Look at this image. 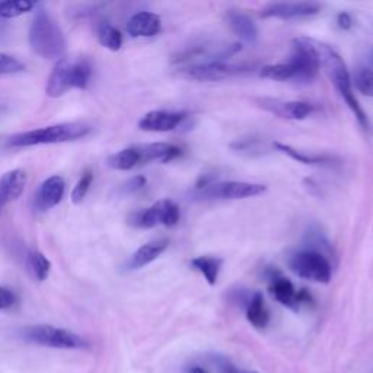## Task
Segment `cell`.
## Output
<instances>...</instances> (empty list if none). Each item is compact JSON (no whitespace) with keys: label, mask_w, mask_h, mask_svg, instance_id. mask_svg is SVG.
<instances>
[{"label":"cell","mask_w":373,"mask_h":373,"mask_svg":"<svg viewBox=\"0 0 373 373\" xmlns=\"http://www.w3.org/2000/svg\"><path fill=\"white\" fill-rule=\"evenodd\" d=\"M30 46L37 56L47 60H60L68 47L61 28L42 8L34 12L30 27Z\"/></svg>","instance_id":"6da1fadb"},{"label":"cell","mask_w":373,"mask_h":373,"mask_svg":"<svg viewBox=\"0 0 373 373\" xmlns=\"http://www.w3.org/2000/svg\"><path fill=\"white\" fill-rule=\"evenodd\" d=\"M92 64L83 57H61L47 79L46 92L59 98L72 90H86L92 78Z\"/></svg>","instance_id":"7a4b0ae2"},{"label":"cell","mask_w":373,"mask_h":373,"mask_svg":"<svg viewBox=\"0 0 373 373\" xmlns=\"http://www.w3.org/2000/svg\"><path fill=\"white\" fill-rule=\"evenodd\" d=\"M319 61L321 66L326 69L328 75H330L336 90L338 91L340 97L344 99V102L348 105V108L352 109V113L360 123V126L365 130H369V120L366 113L363 111V108L360 106L359 101L356 99L353 94V87H352V78H350V73L347 71V66L343 61L341 56L330 46L321 42L319 44Z\"/></svg>","instance_id":"3957f363"},{"label":"cell","mask_w":373,"mask_h":373,"mask_svg":"<svg viewBox=\"0 0 373 373\" xmlns=\"http://www.w3.org/2000/svg\"><path fill=\"white\" fill-rule=\"evenodd\" d=\"M91 126L80 121L61 123L49 127H41L35 130L25 131V133L15 135L9 139L8 146L11 147H30L38 145H54L75 142L86 137L91 133Z\"/></svg>","instance_id":"277c9868"},{"label":"cell","mask_w":373,"mask_h":373,"mask_svg":"<svg viewBox=\"0 0 373 373\" xmlns=\"http://www.w3.org/2000/svg\"><path fill=\"white\" fill-rule=\"evenodd\" d=\"M288 264L298 277L310 281L328 283L333 276V266L326 255L308 248L293 252Z\"/></svg>","instance_id":"5b68a950"},{"label":"cell","mask_w":373,"mask_h":373,"mask_svg":"<svg viewBox=\"0 0 373 373\" xmlns=\"http://www.w3.org/2000/svg\"><path fill=\"white\" fill-rule=\"evenodd\" d=\"M22 337L27 341L53 348H85L87 347V341L80 336L64 330V328H57L53 325H32L22 330Z\"/></svg>","instance_id":"8992f818"},{"label":"cell","mask_w":373,"mask_h":373,"mask_svg":"<svg viewBox=\"0 0 373 373\" xmlns=\"http://www.w3.org/2000/svg\"><path fill=\"white\" fill-rule=\"evenodd\" d=\"M180 221V207L172 200H159L149 209L131 213L128 224L137 229H150L159 225L172 228Z\"/></svg>","instance_id":"52a82bcc"},{"label":"cell","mask_w":373,"mask_h":373,"mask_svg":"<svg viewBox=\"0 0 373 373\" xmlns=\"http://www.w3.org/2000/svg\"><path fill=\"white\" fill-rule=\"evenodd\" d=\"M266 185L243 183V181H225L213 183L204 188L195 191V197L202 200H244L250 197H257L266 192Z\"/></svg>","instance_id":"ba28073f"},{"label":"cell","mask_w":373,"mask_h":373,"mask_svg":"<svg viewBox=\"0 0 373 373\" xmlns=\"http://www.w3.org/2000/svg\"><path fill=\"white\" fill-rule=\"evenodd\" d=\"M245 71L247 69L243 68V66L228 64L224 61H202L185 66V68L180 69V76L190 80L216 82L239 75Z\"/></svg>","instance_id":"9c48e42d"},{"label":"cell","mask_w":373,"mask_h":373,"mask_svg":"<svg viewBox=\"0 0 373 373\" xmlns=\"http://www.w3.org/2000/svg\"><path fill=\"white\" fill-rule=\"evenodd\" d=\"M321 5L317 2H277L270 4L261 11L262 18L276 19H303L314 16L319 12Z\"/></svg>","instance_id":"30bf717a"},{"label":"cell","mask_w":373,"mask_h":373,"mask_svg":"<svg viewBox=\"0 0 373 373\" xmlns=\"http://www.w3.org/2000/svg\"><path fill=\"white\" fill-rule=\"evenodd\" d=\"M258 104L262 109L288 120H305L314 113V105L303 101H280L273 98H261Z\"/></svg>","instance_id":"8fae6325"},{"label":"cell","mask_w":373,"mask_h":373,"mask_svg":"<svg viewBox=\"0 0 373 373\" xmlns=\"http://www.w3.org/2000/svg\"><path fill=\"white\" fill-rule=\"evenodd\" d=\"M187 118L185 113L173 111H150L140 121L139 127L143 131H153V133H166L177 128Z\"/></svg>","instance_id":"7c38bea8"},{"label":"cell","mask_w":373,"mask_h":373,"mask_svg":"<svg viewBox=\"0 0 373 373\" xmlns=\"http://www.w3.org/2000/svg\"><path fill=\"white\" fill-rule=\"evenodd\" d=\"M269 291L271 296L281 303L286 308L292 311H299V303H298V291L295 289L293 283L289 279L281 277V274L276 270H271L269 274Z\"/></svg>","instance_id":"4fadbf2b"},{"label":"cell","mask_w":373,"mask_h":373,"mask_svg":"<svg viewBox=\"0 0 373 373\" xmlns=\"http://www.w3.org/2000/svg\"><path fill=\"white\" fill-rule=\"evenodd\" d=\"M66 184L64 180L59 175H53V177L47 178L44 181L35 195V206L38 210L46 212L53 207H56L64 197Z\"/></svg>","instance_id":"5bb4252c"},{"label":"cell","mask_w":373,"mask_h":373,"mask_svg":"<svg viewBox=\"0 0 373 373\" xmlns=\"http://www.w3.org/2000/svg\"><path fill=\"white\" fill-rule=\"evenodd\" d=\"M162 30L161 16L152 12H139L127 22V32L133 38L155 37Z\"/></svg>","instance_id":"9a60e30c"},{"label":"cell","mask_w":373,"mask_h":373,"mask_svg":"<svg viewBox=\"0 0 373 373\" xmlns=\"http://www.w3.org/2000/svg\"><path fill=\"white\" fill-rule=\"evenodd\" d=\"M27 185V173L22 169H12L0 178V212L11 202L19 199Z\"/></svg>","instance_id":"2e32d148"},{"label":"cell","mask_w":373,"mask_h":373,"mask_svg":"<svg viewBox=\"0 0 373 373\" xmlns=\"http://www.w3.org/2000/svg\"><path fill=\"white\" fill-rule=\"evenodd\" d=\"M226 22L231 31L243 41L248 44H255L258 41V28L255 22L244 12L229 11L226 13Z\"/></svg>","instance_id":"e0dca14e"},{"label":"cell","mask_w":373,"mask_h":373,"mask_svg":"<svg viewBox=\"0 0 373 373\" xmlns=\"http://www.w3.org/2000/svg\"><path fill=\"white\" fill-rule=\"evenodd\" d=\"M169 243L168 239H158V240H152V243H147L142 245L133 255L130 257L127 267L130 270H139L146 266H149L150 262L158 259L168 248Z\"/></svg>","instance_id":"ac0fdd59"},{"label":"cell","mask_w":373,"mask_h":373,"mask_svg":"<svg viewBox=\"0 0 373 373\" xmlns=\"http://www.w3.org/2000/svg\"><path fill=\"white\" fill-rule=\"evenodd\" d=\"M140 157H142V164L143 162H171L175 158H178L181 155V149L171 143H152V145H145V146H137Z\"/></svg>","instance_id":"d6986e66"},{"label":"cell","mask_w":373,"mask_h":373,"mask_svg":"<svg viewBox=\"0 0 373 373\" xmlns=\"http://www.w3.org/2000/svg\"><path fill=\"white\" fill-rule=\"evenodd\" d=\"M245 312H247V319L250 324L258 330H262L266 328L270 322V312L267 310V306L264 303V298L259 292H255L251 295L247 306H245Z\"/></svg>","instance_id":"ffe728a7"},{"label":"cell","mask_w":373,"mask_h":373,"mask_svg":"<svg viewBox=\"0 0 373 373\" xmlns=\"http://www.w3.org/2000/svg\"><path fill=\"white\" fill-rule=\"evenodd\" d=\"M222 266H224V259L221 257H214V255H200L195 257L191 261V267L199 271L210 286H214L217 283Z\"/></svg>","instance_id":"44dd1931"},{"label":"cell","mask_w":373,"mask_h":373,"mask_svg":"<svg viewBox=\"0 0 373 373\" xmlns=\"http://www.w3.org/2000/svg\"><path fill=\"white\" fill-rule=\"evenodd\" d=\"M106 164L109 168L117 171H130L137 166L139 164H142V157L137 146L127 147L109 157L106 159Z\"/></svg>","instance_id":"7402d4cb"},{"label":"cell","mask_w":373,"mask_h":373,"mask_svg":"<svg viewBox=\"0 0 373 373\" xmlns=\"http://www.w3.org/2000/svg\"><path fill=\"white\" fill-rule=\"evenodd\" d=\"M274 147L284 153V155H288L289 158H292L293 161H298L303 165H312V166H326V165H331L334 162L333 158L330 157H321V155H308V153L300 152L293 149L292 146L288 145H281V143H274Z\"/></svg>","instance_id":"603a6c76"},{"label":"cell","mask_w":373,"mask_h":373,"mask_svg":"<svg viewBox=\"0 0 373 373\" xmlns=\"http://www.w3.org/2000/svg\"><path fill=\"white\" fill-rule=\"evenodd\" d=\"M27 270L32 279H35L37 281H44L47 280L50 274L51 262L42 252L32 250L27 255Z\"/></svg>","instance_id":"cb8c5ba5"},{"label":"cell","mask_w":373,"mask_h":373,"mask_svg":"<svg viewBox=\"0 0 373 373\" xmlns=\"http://www.w3.org/2000/svg\"><path fill=\"white\" fill-rule=\"evenodd\" d=\"M97 37L101 46L111 51H118L123 46L121 32L108 22H101L97 27Z\"/></svg>","instance_id":"d4e9b609"},{"label":"cell","mask_w":373,"mask_h":373,"mask_svg":"<svg viewBox=\"0 0 373 373\" xmlns=\"http://www.w3.org/2000/svg\"><path fill=\"white\" fill-rule=\"evenodd\" d=\"M259 75L264 79L270 80H295L296 71L292 63H280V64H269L266 68H262Z\"/></svg>","instance_id":"484cf974"},{"label":"cell","mask_w":373,"mask_h":373,"mask_svg":"<svg viewBox=\"0 0 373 373\" xmlns=\"http://www.w3.org/2000/svg\"><path fill=\"white\" fill-rule=\"evenodd\" d=\"M35 8L34 2L30 0H6V2H0V18L12 19L24 15Z\"/></svg>","instance_id":"4316f807"},{"label":"cell","mask_w":373,"mask_h":373,"mask_svg":"<svg viewBox=\"0 0 373 373\" xmlns=\"http://www.w3.org/2000/svg\"><path fill=\"white\" fill-rule=\"evenodd\" d=\"M356 90L369 98H373V71L367 68H359L353 78Z\"/></svg>","instance_id":"83f0119b"},{"label":"cell","mask_w":373,"mask_h":373,"mask_svg":"<svg viewBox=\"0 0 373 373\" xmlns=\"http://www.w3.org/2000/svg\"><path fill=\"white\" fill-rule=\"evenodd\" d=\"M92 181H94V173H92V171L87 169L86 172H83V175L79 178V181L76 183V185L72 191V202L75 204H79L83 202L87 191H90V188L92 185Z\"/></svg>","instance_id":"f1b7e54d"},{"label":"cell","mask_w":373,"mask_h":373,"mask_svg":"<svg viewBox=\"0 0 373 373\" xmlns=\"http://www.w3.org/2000/svg\"><path fill=\"white\" fill-rule=\"evenodd\" d=\"M24 69H25V66L22 64L18 59H15L13 56L5 54V53H0V76L20 73V72H24Z\"/></svg>","instance_id":"f546056e"},{"label":"cell","mask_w":373,"mask_h":373,"mask_svg":"<svg viewBox=\"0 0 373 373\" xmlns=\"http://www.w3.org/2000/svg\"><path fill=\"white\" fill-rule=\"evenodd\" d=\"M15 303H16L15 293L8 288L0 286V311L12 308Z\"/></svg>","instance_id":"4dcf8cb0"},{"label":"cell","mask_w":373,"mask_h":373,"mask_svg":"<svg viewBox=\"0 0 373 373\" xmlns=\"http://www.w3.org/2000/svg\"><path fill=\"white\" fill-rule=\"evenodd\" d=\"M147 180L143 177V175H136V177H133L131 180H128L124 185V191L131 194V192H137L140 191L145 185H146Z\"/></svg>","instance_id":"1f68e13d"},{"label":"cell","mask_w":373,"mask_h":373,"mask_svg":"<svg viewBox=\"0 0 373 373\" xmlns=\"http://www.w3.org/2000/svg\"><path fill=\"white\" fill-rule=\"evenodd\" d=\"M217 367H219V372L221 373H239V370L235 367L233 363H231L228 359L219 356L214 359Z\"/></svg>","instance_id":"d6a6232c"},{"label":"cell","mask_w":373,"mask_h":373,"mask_svg":"<svg viewBox=\"0 0 373 373\" xmlns=\"http://www.w3.org/2000/svg\"><path fill=\"white\" fill-rule=\"evenodd\" d=\"M337 24L341 30L347 31L353 27V19L352 16H350L347 12H341L338 16H337Z\"/></svg>","instance_id":"836d02e7"},{"label":"cell","mask_w":373,"mask_h":373,"mask_svg":"<svg viewBox=\"0 0 373 373\" xmlns=\"http://www.w3.org/2000/svg\"><path fill=\"white\" fill-rule=\"evenodd\" d=\"M187 373H207V370L203 369L202 366H192V367L188 369Z\"/></svg>","instance_id":"e575fe53"},{"label":"cell","mask_w":373,"mask_h":373,"mask_svg":"<svg viewBox=\"0 0 373 373\" xmlns=\"http://www.w3.org/2000/svg\"><path fill=\"white\" fill-rule=\"evenodd\" d=\"M245 373H255V372H245Z\"/></svg>","instance_id":"d590c367"},{"label":"cell","mask_w":373,"mask_h":373,"mask_svg":"<svg viewBox=\"0 0 373 373\" xmlns=\"http://www.w3.org/2000/svg\"><path fill=\"white\" fill-rule=\"evenodd\" d=\"M372 59H373V56H372Z\"/></svg>","instance_id":"8d00e7d4"}]
</instances>
